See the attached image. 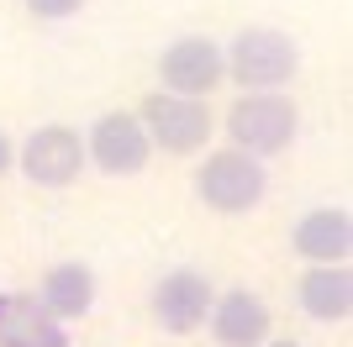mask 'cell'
I'll return each mask as SVG.
<instances>
[{"mask_svg": "<svg viewBox=\"0 0 353 347\" xmlns=\"http://www.w3.org/2000/svg\"><path fill=\"white\" fill-rule=\"evenodd\" d=\"M221 63L237 90H285L301 74V43L280 27H243L221 48Z\"/></svg>", "mask_w": 353, "mask_h": 347, "instance_id": "obj_2", "label": "cell"}, {"mask_svg": "<svg viewBox=\"0 0 353 347\" xmlns=\"http://www.w3.org/2000/svg\"><path fill=\"white\" fill-rule=\"evenodd\" d=\"M0 347H69L63 321H53L32 295H0Z\"/></svg>", "mask_w": 353, "mask_h": 347, "instance_id": "obj_13", "label": "cell"}, {"mask_svg": "<svg viewBox=\"0 0 353 347\" xmlns=\"http://www.w3.org/2000/svg\"><path fill=\"white\" fill-rule=\"evenodd\" d=\"M211 300H216V289H211V279L201 269H169L148 289V321L169 337H185L195 326H206Z\"/></svg>", "mask_w": 353, "mask_h": 347, "instance_id": "obj_6", "label": "cell"}, {"mask_svg": "<svg viewBox=\"0 0 353 347\" xmlns=\"http://www.w3.org/2000/svg\"><path fill=\"white\" fill-rule=\"evenodd\" d=\"M206 321H211L216 347H259L274 332V311H269V300L253 295V289H227V295H216Z\"/></svg>", "mask_w": 353, "mask_h": 347, "instance_id": "obj_9", "label": "cell"}, {"mask_svg": "<svg viewBox=\"0 0 353 347\" xmlns=\"http://www.w3.org/2000/svg\"><path fill=\"white\" fill-rule=\"evenodd\" d=\"M32 300L43 305L53 321H85L90 305H95V274H90V263H53L37 279Z\"/></svg>", "mask_w": 353, "mask_h": 347, "instance_id": "obj_12", "label": "cell"}, {"mask_svg": "<svg viewBox=\"0 0 353 347\" xmlns=\"http://www.w3.org/2000/svg\"><path fill=\"white\" fill-rule=\"evenodd\" d=\"M259 347H306V342H295V337H269V342H259Z\"/></svg>", "mask_w": 353, "mask_h": 347, "instance_id": "obj_16", "label": "cell"}, {"mask_svg": "<svg viewBox=\"0 0 353 347\" xmlns=\"http://www.w3.org/2000/svg\"><path fill=\"white\" fill-rule=\"evenodd\" d=\"M190 185H195V200L206 205V211H216V216H248V211L264 205L269 174H264L259 158L237 153V147H211Z\"/></svg>", "mask_w": 353, "mask_h": 347, "instance_id": "obj_3", "label": "cell"}, {"mask_svg": "<svg viewBox=\"0 0 353 347\" xmlns=\"http://www.w3.org/2000/svg\"><path fill=\"white\" fill-rule=\"evenodd\" d=\"M227 137H232L237 153H248L259 163L280 158L301 137V105L285 90H243L227 111Z\"/></svg>", "mask_w": 353, "mask_h": 347, "instance_id": "obj_1", "label": "cell"}, {"mask_svg": "<svg viewBox=\"0 0 353 347\" xmlns=\"http://www.w3.org/2000/svg\"><path fill=\"white\" fill-rule=\"evenodd\" d=\"M290 247L306 263H348L353 253V216L343 205H316L290 227Z\"/></svg>", "mask_w": 353, "mask_h": 347, "instance_id": "obj_10", "label": "cell"}, {"mask_svg": "<svg viewBox=\"0 0 353 347\" xmlns=\"http://www.w3.org/2000/svg\"><path fill=\"white\" fill-rule=\"evenodd\" d=\"M11 163H16V143L6 137V127H0V174L11 169Z\"/></svg>", "mask_w": 353, "mask_h": 347, "instance_id": "obj_15", "label": "cell"}, {"mask_svg": "<svg viewBox=\"0 0 353 347\" xmlns=\"http://www.w3.org/2000/svg\"><path fill=\"white\" fill-rule=\"evenodd\" d=\"M85 6V0H27V11L37 16V21H63V16H74Z\"/></svg>", "mask_w": 353, "mask_h": 347, "instance_id": "obj_14", "label": "cell"}, {"mask_svg": "<svg viewBox=\"0 0 353 347\" xmlns=\"http://www.w3.org/2000/svg\"><path fill=\"white\" fill-rule=\"evenodd\" d=\"M16 169L27 174L37 189H69L79 174H85V132L63 127V121H48L16 147Z\"/></svg>", "mask_w": 353, "mask_h": 347, "instance_id": "obj_5", "label": "cell"}, {"mask_svg": "<svg viewBox=\"0 0 353 347\" xmlns=\"http://www.w3.org/2000/svg\"><path fill=\"white\" fill-rule=\"evenodd\" d=\"M153 158V143H148L137 111H101L85 132V163H95L111 179H127V174H143Z\"/></svg>", "mask_w": 353, "mask_h": 347, "instance_id": "obj_7", "label": "cell"}, {"mask_svg": "<svg viewBox=\"0 0 353 347\" xmlns=\"http://www.w3.org/2000/svg\"><path fill=\"white\" fill-rule=\"evenodd\" d=\"M137 121H143L148 143L163 147V153H174V158L201 153V147L211 143V127H216V116H211L206 101L169 95V90H148L143 101H137Z\"/></svg>", "mask_w": 353, "mask_h": 347, "instance_id": "obj_4", "label": "cell"}, {"mask_svg": "<svg viewBox=\"0 0 353 347\" xmlns=\"http://www.w3.org/2000/svg\"><path fill=\"white\" fill-rule=\"evenodd\" d=\"M295 305L306 311L311 321H348L353 311V274L348 263H311L306 274L295 279Z\"/></svg>", "mask_w": 353, "mask_h": 347, "instance_id": "obj_11", "label": "cell"}, {"mask_svg": "<svg viewBox=\"0 0 353 347\" xmlns=\"http://www.w3.org/2000/svg\"><path fill=\"white\" fill-rule=\"evenodd\" d=\"M227 79V63H221V43L190 32V37H174V43L159 53V90L169 95H190V101H206L211 90Z\"/></svg>", "mask_w": 353, "mask_h": 347, "instance_id": "obj_8", "label": "cell"}]
</instances>
